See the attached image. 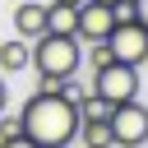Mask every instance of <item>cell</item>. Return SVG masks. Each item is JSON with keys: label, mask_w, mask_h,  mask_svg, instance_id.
Returning a JSON list of instances; mask_svg holds the SVG:
<instances>
[{"label": "cell", "mask_w": 148, "mask_h": 148, "mask_svg": "<svg viewBox=\"0 0 148 148\" xmlns=\"http://www.w3.org/2000/svg\"><path fill=\"white\" fill-rule=\"evenodd\" d=\"M18 120H23V139H32L37 148H65L79 134V111L60 92H32Z\"/></svg>", "instance_id": "obj_1"}, {"label": "cell", "mask_w": 148, "mask_h": 148, "mask_svg": "<svg viewBox=\"0 0 148 148\" xmlns=\"http://www.w3.org/2000/svg\"><path fill=\"white\" fill-rule=\"evenodd\" d=\"M28 65L37 69V79H69V74H79V42L42 32L28 46Z\"/></svg>", "instance_id": "obj_2"}, {"label": "cell", "mask_w": 148, "mask_h": 148, "mask_svg": "<svg viewBox=\"0 0 148 148\" xmlns=\"http://www.w3.org/2000/svg\"><path fill=\"white\" fill-rule=\"evenodd\" d=\"M106 51H111V60H116V65L139 69V65L148 60V28H143V23H134L130 14H120V18H116V28H111V37H106Z\"/></svg>", "instance_id": "obj_3"}, {"label": "cell", "mask_w": 148, "mask_h": 148, "mask_svg": "<svg viewBox=\"0 0 148 148\" xmlns=\"http://www.w3.org/2000/svg\"><path fill=\"white\" fill-rule=\"evenodd\" d=\"M106 125H111V139H116V148H143V143H148V106H143L139 97H134V102H120V106H111Z\"/></svg>", "instance_id": "obj_4"}, {"label": "cell", "mask_w": 148, "mask_h": 148, "mask_svg": "<svg viewBox=\"0 0 148 148\" xmlns=\"http://www.w3.org/2000/svg\"><path fill=\"white\" fill-rule=\"evenodd\" d=\"M92 97H102L106 106H120V102H134L139 97V69L130 65H106L92 74Z\"/></svg>", "instance_id": "obj_5"}, {"label": "cell", "mask_w": 148, "mask_h": 148, "mask_svg": "<svg viewBox=\"0 0 148 148\" xmlns=\"http://www.w3.org/2000/svg\"><path fill=\"white\" fill-rule=\"evenodd\" d=\"M116 18H120V14H116L111 5L83 0V5H79V23H74V37H79V42H88V46H92V42H106V37H111V28H116Z\"/></svg>", "instance_id": "obj_6"}, {"label": "cell", "mask_w": 148, "mask_h": 148, "mask_svg": "<svg viewBox=\"0 0 148 148\" xmlns=\"http://www.w3.org/2000/svg\"><path fill=\"white\" fill-rule=\"evenodd\" d=\"M14 32H18L23 42L42 37V32H46V5H42V0H23V5L14 9Z\"/></svg>", "instance_id": "obj_7"}, {"label": "cell", "mask_w": 148, "mask_h": 148, "mask_svg": "<svg viewBox=\"0 0 148 148\" xmlns=\"http://www.w3.org/2000/svg\"><path fill=\"white\" fill-rule=\"evenodd\" d=\"M74 23H79L74 5H46V37H74Z\"/></svg>", "instance_id": "obj_8"}, {"label": "cell", "mask_w": 148, "mask_h": 148, "mask_svg": "<svg viewBox=\"0 0 148 148\" xmlns=\"http://www.w3.org/2000/svg\"><path fill=\"white\" fill-rule=\"evenodd\" d=\"M23 69H28V42L5 37L0 42V74H23Z\"/></svg>", "instance_id": "obj_9"}, {"label": "cell", "mask_w": 148, "mask_h": 148, "mask_svg": "<svg viewBox=\"0 0 148 148\" xmlns=\"http://www.w3.org/2000/svg\"><path fill=\"white\" fill-rule=\"evenodd\" d=\"M83 148H116V139H111V125L106 120H79V134H74Z\"/></svg>", "instance_id": "obj_10"}, {"label": "cell", "mask_w": 148, "mask_h": 148, "mask_svg": "<svg viewBox=\"0 0 148 148\" xmlns=\"http://www.w3.org/2000/svg\"><path fill=\"white\" fill-rule=\"evenodd\" d=\"M106 65H116L111 51H106V42H92V46H88V69L97 74V69H106Z\"/></svg>", "instance_id": "obj_11"}, {"label": "cell", "mask_w": 148, "mask_h": 148, "mask_svg": "<svg viewBox=\"0 0 148 148\" xmlns=\"http://www.w3.org/2000/svg\"><path fill=\"white\" fill-rule=\"evenodd\" d=\"M14 134H23L18 111H0V139H14Z\"/></svg>", "instance_id": "obj_12"}, {"label": "cell", "mask_w": 148, "mask_h": 148, "mask_svg": "<svg viewBox=\"0 0 148 148\" xmlns=\"http://www.w3.org/2000/svg\"><path fill=\"white\" fill-rule=\"evenodd\" d=\"M125 14H130L134 23H143V28H148V0H125Z\"/></svg>", "instance_id": "obj_13"}, {"label": "cell", "mask_w": 148, "mask_h": 148, "mask_svg": "<svg viewBox=\"0 0 148 148\" xmlns=\"http://www.w3.org/2000/svg\"><path fill=\"white\" fill-rule=\"evenodd\" d=\"M0 148H37V143L23 139V134H14V139H0Z\"/></svg>", "instance_id": "obj_14"}, {"label": "cell", "mask_w": 148, "mask_h": 148, "mask_svg": "<svg viewBox=\"0 0 148 148\" xmlns=\"http://www.w3.org/2000/svg\"><path fill=\"white\" fill-rule=\"evenodd\" d=\"M97 5H111L116 14H125V0H97Z\"/></svg>", "instance_id": "obj_15"}, {"label": "cell", "mask_w": 148, "mask_h": 148, "mask_svg": "<svg viewBox=\"0 0 148 148\" xmlns=\"http://www.w3.org/2000/svg\"><path fill=\"white\" fill-rule=\"evenodd\" d=\"M5 102H9V83L0 79V111H5Z\"/></svg>", "instance_id": "obj_16"}, {"label": "cell", "mask_w": 148, "mask_h": 148, "mask_svg": "<svg viewBox=\"0 0 148 148\" xmlns=\"http://www.w3.org/2000/svg\"><path fill=\"white\" fill-rule=\"evenodd\" d=\"M51 5H74V9H79V5H83V0H51Z\"/></svg>", "instance_id": "obj_17"}]
</instances>
